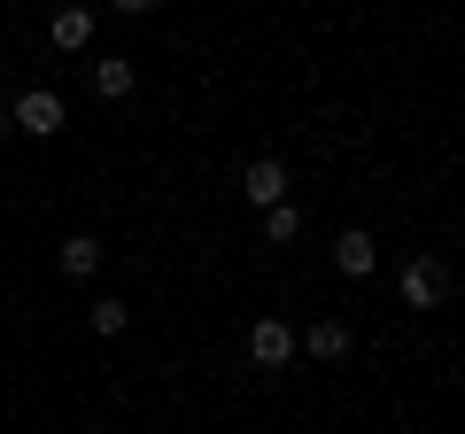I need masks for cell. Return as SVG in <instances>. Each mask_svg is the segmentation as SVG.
Returning a JSON list of instances; mask_svg holds the SVG:
<instances>
[{
	"instance_id": "8",
	"label": "cell",
	"mask_w": 465,
	"mask_h": 434,
	"mask_svg": "<svg viewBox=\"0 0 465 434\" xmlns=\"http://www.w3.org/2000/svg\"><path fill=\"white\" fill-rule=\"evenodd\" d=\"M94 94L101 101H124V94H133V63H116V54H109V63H94Z\"/></svg>"
},
{
	"instance_id": "11",
	"label": "cell",
	"mask_w": 465,
	"mask_h": 434,
	"mask_svg": "<svg viewBox=\"0 0 465 434\" xmlns=\"http://www.w3.org/2000/svg\"><path fill=\"white\" fill-rule=\"evenodd\" d=\"M264 233H272V241H295V233H302V210H287V202H272V210H264Z\"/></svg>"
},
{
	"instance_id": "1",
	"label": "cell",
	"mask_w": 465,
	"mask_h": 434,
	"mask_svg": "<svg viewBox=\"0 0 465 434\" xmlns=\"http://www.w3.org/2000/svg\"><path fill=\"white\" fill-rule=\"evenodd\" d=\"M442 295H450V271L434 264V256H411V264H403V302H419V311H434Z\"/></svg>"
},
{
	"instance_id": "6",
	"label": "cell",
	"mask_w": 465,
	"mask_h": 434,
	"mask_svg": "<svg viewBox=\"0 0 465 434\" xmlns=\"http://www.w3.org/2000/svg\"><path fill=\"white\" fill-rule=\"evenodd\" d=\"M54 47H85V39H94V16H85V8H54Z\"/></svg>"
},
{
	"instance_id": "2",
	"label": "cell",
	"mask_w": 465,
	"mask_h": 434,
	"mask_svg": "<svg viewBox=\"0 0 465 434\" xmlns=\"http://www.w3.org/2000/svg\"><path fill=\"white\" fill-rule=\"evenodd\" d=\"M16 133H63V94H47V85H32V94L16 101Z\"/></svg>"
},
{
	"instance_id": "9",
	"label": "cell",
	"mask_w": 465,
	"mask_h": 434,
	"mask_svg": "<svg viewBox=\"0 0 465 434\" xmlns=\"http://www.w3.org/2000/svg\"><path fill=\"white\" fill-rule=\"evenodd\" d=\"M94 264H101V241H94V233H70V241H63V271H70V280H85Z\"/></svg>"
},
{
	"instance_id": "12",
	"label": "cell",
	"mask_w": 465,
	"mask_h": 434,
	"mask_svg": "<svg viewBox=\"0 0 465 434\" xmlns=\"http://www.w3.org/2000/svg\"><path fill=\"white\" fill-rule=\"evenodd\" d=\"M116 8H124V16H148V8H155V0H116Z\"/></svg>"
},
{
	"instance_id": "5",
	"label": "cell",
	"mask_w": 465,
	"mask_h": 434,
	"mask_svg": "<svg viewBox=\"0 0 465 434\" xmlns=\"http://www.w3.org/2000/svg\"><path fill=\"white\" fill-rule=\"evenodd\" d=\"M333 264H341V271H349V280H365V271H372V264H381V249H372V241H365V233H341V241H333Z\"/></svg>"
},
{
	"instance_id": "7",
	"label": "cell",
	"mask_w": 465,
	"mask_h": 434,
	"mask_svg": "<svg viewBox=\"0 0 465 434\" xmlns=\"http://www.w3.org/2000/svg\"><path fill=\"white\" fill-rule=\"evenodd\" d=\"M341 350H349V326H341V318H318V326H311V357H318V365H333Z\"/></svg>"
},
{
	"instance_id": "3",
	"label": "cell",
	"mask_w": 465,
	"mask_h": 434,
	"mask_svg": "<svg viewBox=\"0 0 465 434\" xmlns=\"http://www.w3.org/2000/svg\"><path fill=\"white\" fill-rule=\"evenodd\" d=\"M241 194H249V202H264V210H272V202H287V171H280V163L264 155V163H249V179H241Z\"/></svg>"
},
{
	"instance_id": "10",
	"label": "cell",
	"mask_w": 465,
	"mask_h": 434,
	"mask_svg": "<svg viewBox=\"0 0 465 434\" xmlns=\"http://www.w3.org/2000/svg\"><path fill=\"white\" fill-rule=\"evenodd\" d=\"M124 318H133L124 302H94V311H85V326H94V334L109 341V334H124Z\"/></svg>"
},
{
	"instance_id": "4",
	"label": "cell",
	"mask_w": 465,
	"mask_h": 434,
	"mask_svg": "<svg viewBox=\"0 0 465 434\" xmlns=\"http://www.w3.org/2000/svg\"><path fill=\"white\" fill-rule=\"evenodd\" d=\"M249 350H256V365H287V357H295V334H287L280 318H264V326L249 334Z\"/></svg>"
}]
</instances>
